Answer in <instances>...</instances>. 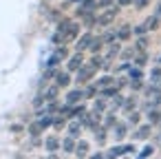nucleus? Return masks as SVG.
<instances>
[{"mask_svg": "<svg viewBox=\"0 0 161 159\" xmlns=\"http://www.w3.org/2000/svg\"><path fill=\"white\" fill-rule=\"evenodd\" d=\"M119 14V5H113V7H106V11L102 16H97V27H108Z\"/></svg>", "mask_w": 161, "mask_h": 159, "instance_id": "nucleus-1", "label": "nucleus"}, {"mask_svg": "<svg viewBox=\"0 0 161 159\" xmlns=\"http://www.w3.org/2000/svg\"><path fill=\"white\" fill-rule=\"evenodd\" d=\"M93 75H95V69L88 66V64H82V66L75 71V82H77V84H86V82L93 80Z\"/></svg>", "mask_w": 161, "mask_h": 159, "instance_id": "nucleus-2", "label": "nucleus"}, {"mask_svg": "<svg viewBox=\"0 0 161 159\" xmlns=\"http://www.w3.org/2000/svg\"><path fill=\"white\" fill-rule=\"evenodd\" d=\"M132 152H135V146L132 144H126V146H113L106 152V157H124V155H132Z\"/></svg>", "mask_w": 161, "mask_h": 159, "instance_id": "nucleus-3", "label": "nucleus"}, {"mask_svg": "<svg viewBox=\"0 0 161 159\" xmlns=\"http://www.w3.org/2000/svg\"><path fill=\"white\" fill-rule=\"evenodd\" d=\"M97 9V0H80V9L75 11L77 18H84L88 11H95Z\"/></svg>", "mask_w": 161, "mask_h": 159, "instance_id": "nucleus-4", "label": "nucleus"}, {"mask_svg": "<svg viewBox=\"0 0 161 159\" xmlns=\"http://www.w3.org/2000/svg\"><path fill=\"white\" fill-rule=\"evenodd\" d=\"M69 62H66V71L69 73H75L82 64H84V55H82V51H77L75 55H71V58H66Z\"/></svg>", "mask_w": 161, "mask_h": 159, "instance_id": "nucleus-5", "label": "nucleus"}, {"mask_svg": "<svg viewBox=\"0 0 161 159\" xmlns=\"http://www.w3.org/2000/svg\"><path fill=\"white\" fill-rule=\"evenodd\" d=\"M91 40H93V33H91V31L77 36V38H75V49H77V51H86L88 44H91Z\"/></svg>", "mask_w": 161, "mask_h": 159, "instance_id": "nucleus-6", "label": "nucleus"}, {"mask_svg": "<svg viewBox=\"0 0 161 159\" xmlns=\"http://www.w3.org/2000/svg\"><path fill=\"white\" fill-rule=\"evenodd\" d=\"M119 51H121V44H119V40L110 42V44H108V51H106V55H104V60H106V62H113V60L119 55Z\"/></svg>", "mask_w": 161, "mask_h": 159, "instance_id": "nucleus-7", "label": "nucleus"}, {"mask_svg": "<svg viewBox=\"0 0 161 159\" xmlns=\"http://www.w3.org/2000/svg\"><path fill=\"white\" fill-rule=\"evenodd\" d=\"M117 93H119V88L115 86V82H113V84H108V86L97 88V95H99V97H104V99H110V97H115Z\"/></svg>", "mask_w": 161, "mask_h": 159, "instance_id": "nucleus-8", "label": "nucleus"}, {"mask_svg": "<svg viewBox=\"0 0 161 159\" xmlns=\"http://www.w3.org/2000/svg\"><path fill=\"white\" fill-rule=\"evenodd\" d=\"M77 36H80V25L71 20V25H69V29L64 31V42H73V40H75Z\"/></svg>", "mask_w": 161, "mask_h": 159, "instance_id": "nucleus-9", "label": "nucleus"}, {"mask_svg": "<svg viewBox=\"0 0 161 159\" xmlns=\"http://www.w3.org/2000/svg\"><path fill=\"white\" fill-rule=\"evenodd\" d=\"M84 99V91L82 88H73V91H69L66 93V104H77V102H82Z\"/></svg>", "mask_w": 161, "mask_h": 159, "instance_id": "nucleus-10", "label": "nucleus"}, {"mask_svg": "<svg viewBox=\"0 0 161 159\" xmlns=\"http://www.w3.org/2000/svg\"><path fill=\"white\" fill-rule=\"evenodd\" d=\"M55 84H58L60 88L69 86V84H71V73H69V71H64V73L58 71V73H55Z\"/></svg>", "mask_w": 161, "mask_h": 159, "instance_id": "nucleus-11", "label": "nucleus"}, {"mask_svg": "<svg viewBox=\"0 0 161 159\" xmlns=\"http://www.w3.org/2000/svg\"><path fill=\"white\" fill-rule=\"evenodd\" d=\"M44 148H47L49 152H55V150H60V139H58L55 135L47 137V139H44Z\"/></svg>", "mask_w": 161, "mask_h": 159, "instance_id": "nucleus-12", "label": "nucleus"}, {"mask_svg": "<svg viewBox=\"0 0 161 159\" xmlns=\"http://www.w3.org/2000/svg\"><path fill=\"white\" fill-rule=\"evenodd\" d=\"M60 148L64 150V152H73L75 150V137H71V135H66L62 141H60Z\"/></svg>", "mask_w": 161, "mask_h": 159, "instance_id": "nucleus-13", "label": "nucleus"}, {"mask_svg": "<svg viewBox=\"0 0 161 159\" xmlns=\"http://www.w3.org/2000/svg\"><path fill=\"white\" fill-rule=\"evenodd\" d=\"M75 157H86L88 155V141H84V139H80V141H75Z\"/></svg>", "mask_w": 161, "mask_h": 159, "instance_id": "nucleus-14", "label": "nucleus"}, {"mask_svg": "<svg viewBox=\"0 0 161 159\" xmlns=\"http://www.w3.org/2000/svg\"><path fill=\"white\" fill-rule=\"evenodd\" d=\"M102 49H104V40H102V36H97V38L93 36L91 44H88V51H91V53H99Z\"/></svg>", "mask_w": 161, "mask_h": 159, "instance_id": "nucleus-15", "label": "nucleus"}, {"mask_svg": "<svg viewBox=\"0 0 161 159\" xmlns=\"http://www.w3.org/2000/svg\"><path fill=\"white\" fill-rule=\"evenodd\" d=\"M130 33H132V29H130L128 25H124V27H119V29L115 31V36H117V40H119V42L128 40V38H130Z\"/></svg>", "mask_w": 161, "mask_h": 159, "instance_id": "nucleus-16", "label": "nucleus"}, {"mask_svg": "<svg viewBox=\"0 0 161 159\" xmlns=\"http://www.w3.org/2000/svg\"><path fill=\"white\" fill-rule=\"evenodd\" d=\"M66 133L71 135V137H80V133H82V124H80V119H75V122H71L69 124V128H66Z\"/></svg>", "mask_w": 161, "mask_h": 159, "instance_id": "nucleus-17", "label": "nucleus"}, {"mask_svg": "<svg viewBox=\"0 0 161 159\" xmlns=\"http://www.w3.org/2000/svg\"><path fill=\"white\" fill-rule=\"evenodd\" d=\"M113 130H115V139H124L126 135H128V124H115L113 126Z\"/></svg>", "mask_w": 161, "mask_h": 159, "instance_id": "nucleus-18", "label": "nucleus"}, {"mask_svg": "<svg viewBox=\"0 0 161 159\" xmlns=\"http://www.w3.org/2000/svg\"><path fill=\"white\" fill-rule=\"evenodd\" d=\"M135 139H148L150 137V124H143V126H139L137 130H135V135H132Z\"/></svg>", "mask_w": 161, "mask_h": 159, "instance_id": "nucleus-19", "label": "nucleus"}, {"mask_svg": "<svg viewBox=\"0 0 161 159\" xmlns=\"http://www.w3.org/2000/svg\"><path fill=\"white\" fill-rule=\"evenodd\" d=\"M84 27H86L88 31H91L93 27H97V16H95L93 11H88V14L84 16Z\"/></svg>", "mask_w": 161, "mask_h": 159, "instance_id": "nucleus-20", "label": "nucleus"}, {"mask_svg": "<svg viewBox=\"0 0 161 159\" xmlns=\"http://www.w3.org/2000/svg\"><path fill=\"white\" fill-rule=\"evenodd\" d=\"M159 115H161V111H157V106L148 108V124H150V126L159 124Z\"/></svg>", "mask_w": 161, "mask_h": 159, "instance_id": "nucleus-21", "label": "nucleus"}, {"mask_svg": "<svg viewBox=\"0 0 161 159\" xmlns=\"http://www.w3.org/2000/svg\"><path fill=\"white\" fill-rule=\"evenodd\" d=\"M93 130H95V139H97V144H104V141H106V130H108V128H106V126H99V124H97V126H95Z\"/></svg>", "mask_w": 161, "mask_h": 159, "instance_id": "nucleus-22", "label": "nucleus"}, {"mask_svg": "<svg viewBox=\"0 0 161 159\" xmlns=\"http://www.w3.org/2000/svg\"><path fill=\"white\" fill-rule=\"evenodd\" d=\"M159 20H161V18L154 14V16H150L143 25H146V29H148V31H154V29H159Z\"/></svg>", "mask_w": 161, "mask_h": 159, "instance_id": "nucleus-23", "label": "nucleus"}, {"mask_svg": "<svg viewBox=\"0 0 161 159\" xmlns=\"http://www.w3.org/2000/svg\"><path fill=\"white\" fill-rule=\"evenodd\" d=\"M128 80H143L141 66H130V69H128Z\"/></svg>", "mask_w": 161, "mask_h": 159, "instance_id": "nucleus-24", "label": "nucleus"}, {"mask_svg": "<svg viewBox=\"0 0 161 159\" xmlns=\"http://www.w3.org/2000/svg\"><path fill=\"white\" fill-rule=\"evenodd\" d=\"M58 88H60L58 84L49 86V88H47V91L42 93V95H44V102H51V99H55V97H58Z\"/></svg>", "mask_w": 161, "mask_h": 159, "instance_id": "nucleus-25", "label": "nucleus"}, {"mask_svg": "<svg viewBox=\"0 0 161 159\" xmlns=\"http://www.w3.org/2000/svg\"><path fill=\"white\" fill-rule=\"evenodd\" d=\"M84 113H86V106H84V104H80V106H75V104H73V106H71V113H69V117L77 119V117H82Z\"/></svg>", "mask_w": 161, "mask_h": 159, "instance_id": "nucleus-26", "label": "nucleus"}, {"mask_svg": "<svg viewBox=\"0 0 161 159\" xmlns=\"http://www.w3.org/2000/svg\"><path fill=\"white\" fill-rule=\"evenodd\" d=\"M102 64H104V58H102L99 53H93V58L88 60V66H93V69L97 71V69H102Z\"/></svg>", "mask_w": 161, "mask_h": 159, "instance_id": "nucleus-27", "label": "nucleus"}, {"mask_svg": "<svg viewBox=\"0 0 161 159\" xmlns=\"http://www.w3.org/2000/svg\"><path fill=\"white\" fill-rule=\"evenodd\" d=\"M146 47H148V38H146V33H143V36L137 38V42H135V51H146Z\"/></svg>", "mask_w": 161, "mask_h": 159, "instance_id": "nucleus-28", "label": "nucleus"}, {"mask_svg": "<svg viewBox=\"0 0 161 159\" xmlns=\"http://www.w3.org/2000/svg\"><path fill=\"white\" fill-rule=\"evenodd\" d=\"M148 64V53L139 51V55H135V66H146Z\"/></svg>", "mask_w": 161, "mask_h": 159, "instance_id": "nucleus-29", "label": "nucleus"}, {"mask_svg": "<svg viewBox=\"0 0 161 159\" xmlns=\"http://www.w3.org/2000/svg\"><path fill=\"white\" fill-rule=\"evenodd\" d=\"M113 82H115V77H113V75H102V77L95 82V86H97V88H102V86H108V84H113Z\"/></svg>", "mask_w": 161, "mask_h": 159, "instance_id": "nucleus-30", "label": "nucleus"}, {"mask_svg": "<svg viewBox=\"0 0 161 159\" xmlns=\"http://www.w3.org/2000/svg\"><path fill=\"white\" fill-rule=\"evenodd\" d=\"M135 53H137V51H135L132 47H130V49H124V51H119V55H121V60H124V62H130V60L135 58Z\"/></svg>", "mask_w": 161, "mask_h": 159, "instance_id": "nucleus-31", "label": "nucleus"}, {"mask_svg": "<svg viewBox=\"0 0 161 159\" xmlns=\"http://www.w3.org/2000/svg\"><path fill=\"white\" fill-rule=\"evenodd\" d=\"M95 95H97V86L95 84H91V86L84 88V99H95Z\"/></svg>", "mask_w": 161, "mask_h": 159, "instance_id": "nucleus-32", "label": "nucleus"}, {"mask_svg": "<svg viewBox=\"0 0 161 159\" xmlns=\"http://www.w3.org/2000/svg\"><path fill=\"white\" fill-rule=\"evenodd\" d=\"M135 106H137V99H135V97H128V99H124V104H121V108H124L126 113L135 111Z\"/></svg>", "mask_w": 161, "mask_h": 159, "instance_id": "nucleus-33", "label": "nucleus"}, {"mask_svg": "<svg viewBox=\"0 0 161 159\" xmlns=\"http://www.w3.org/2000/svg\"><path fill=\"white\" fill-rule=\"evenodd\" d=\"M115 124H117V117H115V111H110V113L104 117V126H106V128H113Z\"/></svg>", "mask_w": 161, "mask_h": 159, "instance_id": "nucleus-34", "label": "nucleus"}, {"mask_svg": "<svg viewBox=\"0 0 161 159\" xmlns=\"http://www.w3.org/2000/svg\"><path fill=\"white\" fill-rule=\"evenodd\" d=\"M42 130H44V128L40 126V122H33V124L29 126V135H31V137H40Z\"/></svg>", "mask_w": 161, "mask_h": 159, "instance_id": "nucleus-35", "label": "nucleus"}, {"mask_svg": "<svg viewBox=\"0 0 161 159\" xmlns=\"http://www.w3.org/2000/svg\"><path fill=\"white\" fill-rule=\"evenodd\" d=\"M93 111L104 113V111H106V99H104V97H97V99H95V104H93Z\"/></svg>", "mask_w": 161, "mask_h": 159, "instance_id": "nucleus-36", "label": "nucleus"}, {"mask_svg": "<svg viewBox=\"0 0 161 159\" xmlns=\"http://www.w3.org/2000/svg\"><path fill=\"white\" fill-rule=\"evenodd\" d=\"M124 99H126V97H124L121 93H117V95L113 97V111H119V108H121V104H124Z\"/></svg>", "mask_w": 161, "mask_h": 159, "instance_id": "nucleus-37", "label": "nucleus"}, {"mask_svg": "<svg viewBox=\"0 0 161 159\" xmlns=\"http://www.w3.org/2000/svg\"><path fill=\"white\" fill-rule=\"evenodd\" d=\"M152 152H154V148H152V146L148 144V146H143V148H141V150L137 152V157H139V159H143V157H150Z\"/></svg>", "mask_w": 161, "mask_h": 159, "instance_id": "nucleus-38", "label": "nucleus"}, {"mask_svg": "<svg viewBox=\"0 0 161 159\" xmlns=\"http://www.w3.org/2000/svg\"><path fill=\"white\" fill-rule=\"evenodd\" d=\"M102 40H104V44H110V42L117 40V36H115V31H106V33L102 36Z\"/></svg>", "mask_w": 161, "mask_h": 159, "instance_id": "nucleus-39", "label": "nucleus"}, {"mask_svg": "<svg viewBox=\"0 0 161 159\" xmlns=\"http://www.w3.org/2000/svg\"><path fill=\"white\" fill-rule=\"evenodd\" d=\"M51 42H53L55 47H60V44H64V36H62L60 31H55V33L51 36Z\"/></svg>", "mask_w": 161, "mask_h": 159, "instance_id": "nucleus-40", "label": "nucleus"}, {"mask_svg": "<svg viewBox=\"0 0 161 159\" xmlns=\"http://www.w3.org/2000/svg\"><path fill=\"white\" fill-rule=\"evenodd\" d=\"M139 119H141V115H139L137 111H130V113H128V124L135 126V124H139Z\"/></svg>", "mask_w": 161, "mask_h": 159, "instance_id": "nucleus-41", "label": "nucleus"}, {"mask_svg": "<svg viewBox=\"0 0 161 159\" xmlns=\"http://www.w3.org/2000/svg\"><path fill=\"white\" fill-rule=\"evenodd\" d=\"M64 124H66V122H64V115H60V117H53V124H51V126L60 130V128H64Z\"/></svg>", "mask_w": 161, "mask_h": 159, "instance_id": "nucleus-42", "label": "nucleus"}, {"mask_svg": "<svg viewBox=\"0 0 161 159\" xmlns=\"http://www.w3.org/2000/svg\"><path fill=\"white\" fill-rule=\"evenodd\" d=\"M159 77H161V66H154L150 71V82H159Z\"/></svg>", "mask_w": 161, "mask_h": 159, "instance_id": "nucleus-43", "label": "nucleus"}, {"mask_svg": "<svg viewBox=\"0 0 161 159\" xmlns=\"http://www.w3.org/2000/svg\"><path fill=\"white\" fill-rule=\"evenodd\" d=\"M128 86H130L132 91H141V88H143V82H141V80H130Z\"/></svg>", "mask_w": 161, "mask_h": 159, "instance_id": "nucleus-44", "label": "nucleus"}, {"mask_svg": "<svg viewBox=\"0 0 161 159\" xmlns=\"http://www.w3.org/2000/svg\"><path fill=\"white\" fill-rule=\"evenodd\" d=\"M115 0H97V9H106V7H113Z\"/></svg>", "mask_w": 161, "mask_h": 159, "instance_id": "nucleus-45", "label": "nucleus"}, {"mask_svg": "<svg viewBox=\"0 0 161 159\" xmlns=\"http://www.w3.org/2000/svg\"><path fill=\"white\" fill-rule=\"evenodd\" d=\"M132 31H135L137 36H143V33H148V29H146V25H137V27H135Z\"/></svg>", "mask_w": 161, "mask_h": 159, "instance_id": "nucleus-46", "label": "nucleus"}, {"mask_svg": "<svg viewBox=\"0 0 161 159\" xmlns=\"http://www.w3.org/2000/svg\"><path fill=\"white\" fill-rule=\"evenodd\" d=\"M126 84H128V77H117V82H115V86H117L119 91H121V88H124Z\"/></svg>", "mask_w": 161, "mask_h": 159, "instance_id": "nucleus-47", "label": "nucleus"}, {"mask_svg": "<svg viewBox=\"0 0 161 159\" xmlns=\"http://www.w3.org/2000/svg\"><path fill=\"white\" fill-rule=\"evenodd\" d=\"M42 104H44V95H42V93H40V95H38V97H36V99H33V106H36V108H40V106H42Z\"/></svg>", "mask_w": 161, "mask_h": 159, "instance_id": "nucleus-48", "label": "nucleus"}, {"mask_svg": "<svg viewBox=\"0 0 161 159\" xmlns=\"http://www.w3.org/2000/svg\"><path fill=\"white\" fill-rule=\"evenodd\" d=\"M132 5H135L137 9H143V7L148 5V0H132Z\"/></svg>", "mask_w": 161, "mask_h": 159, "instance_id": "nucleus-49", "label": "nucleus"}, {"mask_svg": "<svg viewBox=\"0 0 161 159\" xmlns=\"http://www.w3.org/2000/svg\"><path fill=\"white\" fill-rule=\"evenodd\" d=\"M49 18H51V20H60V11H51Z\"/></svg>", "mask_w": 161, "mask_h": 159, "instance_id": "nucleus-50", "label": "nucleus"}, {"mask_svg": "<svg viewBox=\"0 0 161 159\" xmlns=\"http://www.w3.org/2000/svg\"><path fill=\"white\" fill-rule=\"evenodd\" d=\"M119 7H126V5H132V0H117Z\"/></svg>", "mask_w": 161, "mask_h": 159, "instance_id": "nucleus-51", "label": "nucleus"}, {"mask_svg": "<svg viewBox=\"0 0 161 159\" xmlns=\"http://www.w3.org/2000/svg\"><path fill=\"white\" fill-rule=\"evenodd\" d=\"M91 157H93V159H102V157H106V155H104V152H95V155H91Z\"/></svg>", "mask_w": 161, "mask_h": 159, "instance_id": "nucleus-52", "label": "nucleus"}, {"mask_svg": "<svg viewBox=\"0 0 161 159\" xmlns=\"http://www.w3.org/2000/svg\"><path fill=\"white\" fill-rule=\"evenodd\" d=\"M157 16L161 18V0H159V7H157Z\"/></svg>", "mask_w": 161, "mask_h": 159, "instance_id": "nucleus-53", "label": "nucleus"}, {"mask_svg": "<svg viewBox=\"0 0 161 159\" xmlns=\"http://www.w3.org/2000/svg\"><path fill=\"white\" fill-rule=\"evenodd\" d=\"M157 84H159V86H161V77H159V82H157Z\"/></svg>", "mask_w": 161, "mask_h": 159, "instance_id": "nucleus-54", "label": "nucleus"}, {"mask_svg": "<svg viewBox=\"0 0 161 159\" xmlns=\"http://www.w3.org/2000/svg\"><path fill=\"white\" fill-rule=\"evenodd\" d=\"M71 3H80V0H71Z\"/></svg>", "mask_w": 161, "mask_h": 159, "instance_id": "nucleus-55", "label": "nucleus"}, {"mask_svg": "<svg viewBox=\"0 0 161 159\" xmlns=\"http://www.w3.org/2000/svg\"><path fill=\"white\" fill-rule=\"evenodd\" d=\"M159 124H161V115H159Z\"/></svg>", "mask_w": 161, "mask_h": 159, "instance_id": "nucleus-56", "label": "nucleus"}, {"mask_svg": "<svg viewBox=\"0 0 161 159\" xmlns=\"http://www.w3.org/2000/svg\"><path fill=\"white\" fill-rule=\"evenodd\" d=\"M159 141H161V135H159Z\"/></svg>", "mask_w": 161, "mask_h": 159, "instance_id": "nucleus-57", "label": "nucleus"}, {"mask_svg": "<svg viewBox=\"0 0 161 159\" xmlns=\"http://www.w3.org/2000/svg\"><path fill=\"white\" fill-rule=\"evenodd\" d=\"M159 64H161V58H159Z\"/></svg>", "mask_w": 161, "mask_h": 159, "instance_id": "nucleus-58", "label": "nucleus"}]
</instances>
